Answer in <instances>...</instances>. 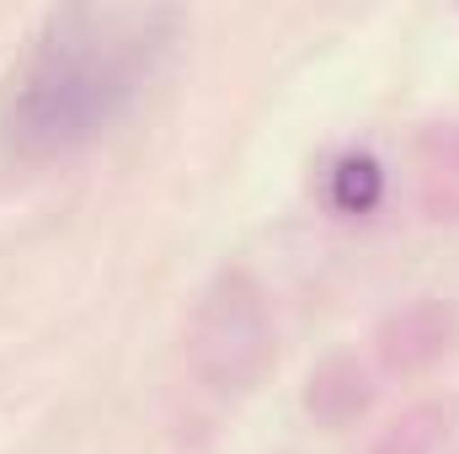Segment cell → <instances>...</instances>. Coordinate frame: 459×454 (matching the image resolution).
<instances>
[{"instance_id":"1","label":"cell","mask_w":459,"mask_h":454,"mask_svg":"<svg viewBox=\"0 0 459 454\" xmlns=\"http://www.w3.org/2000/svg\"><path fill=\"white\" fill-rule=\"evenodd\" d=\"M166 16L155 11H65L48 22L16 102L11 134L22 150L54 155L97 139L113 123L134 92L150 75V59L160 48L155 27Z\"/></svg>"},{"instance_id":"6","label":"cell","mask_w":459,"mask_h":454,"mask_svg":"<svg viewBox=\"0 0 459 454\" xmlns=\"http://www.w3.org/2000/svg\"><path fill=\"white\" fill-rule=\"evenodd\" d=\"M444 433H449V406L444 401H417L374 433L368 454H438Z\"/></svg>"},{"instance_id":"4","label":"cell","mask_w":459,"mask_h":454,"mask_svg":"<svg viewBox=\"0 0 459 454\" xmlns=\"http://www.w3.org/2000/svg\"><path fill=\"white\" fill-rule=\"evenodd\" d=\"M411 193L433 225H459V123H422L411 134Z\"/></svg>"},{"instance_id":"2","label":"cell","mask_w":459,"mask_h":454,"mask_svg":"<svg viewBox=\"0 0 459 454\" xmlns=\"http://www.w3.org/2000/svg\"><path fill=\"white\" fill-rule=\"evenodd\" d=\"M182 353H187V369L198 374L204 390L251 396L278 363V327H273L267 289L246 267L214 273L209 289L193 300Z\"/></svg>"},{"instance_id":"3","label":"cell","mask_w":459,"mask_h":454,"mask_svg":"<svg viewBox=\"0 0 459 454\" xmlns=\"http://www.w3.org/2000/svg\"><path fill=\"white\" fill-rule=\"evenodd\" d=\"M455 342H459L455 305L438 300V294H422V300L395 305V310L374 327V363H379L390 380H417V374H428L438 358H449Z\"/></svg>"},{"instance_id":"5","label":"cell","mask_w":459,"mask_h":454,"mask_svg":"<svg viewBox=\"0 0 459 454\" xmlns=\"http://www.w3.org/2000/svg\"><path fill=\"white\" fill-rule=\"evenodd\" d=\"M374 390H379L374 374L352 353H332L305 380V412L316 423H326V428H347V423H358L374 406Z\"/></svg>"}]
</instances>
